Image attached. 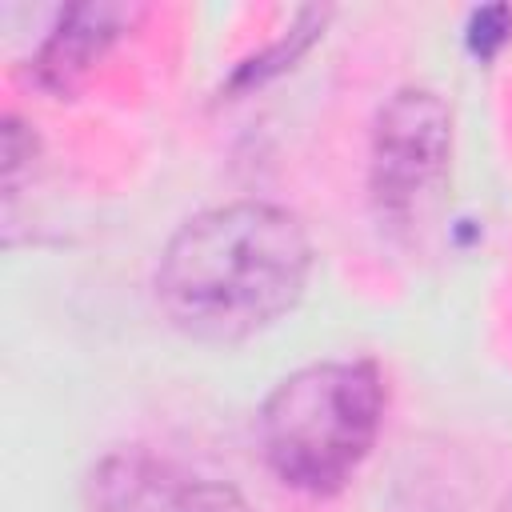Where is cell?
<instances>
[{"mask_svg":"<svg viewBox=\"0 0 512 512\" xmlns=\"http://www.w3.org/2000/svg\"><path fill=\"white\" fill-rule=\"evenodd\" d=\"M304 220L268 200H232L184 220L160 252L152 292L164 320L200 344H244L284 320L308 288Z\"/></svg>","mask_w":512,"mask_h":512,"instance_id":"1","label":"cell"},{"mask_svg":"<svg viewBox=\"0 0 512 512\" xmlns=\"http://www.w3.org/2000/svg\"><path fill=\"white\" fill-rule=\"evenodd\" d=\"M388 408L372 360H316L284 376L260 404L256 432L268 472L304 496L340 492L368 460Z\"/></svg>","mask_w":512,"mask_h":512,"instance_id":"2","label":"cell"},{"mask_svg":"<svg viewBox=\"0 0 512 512\" xmlns=\"http://www.w3.org/2000/svg\"><path fill=\"white\" fill-rule=\"evenodd\" d=\"M452 156V108L424 84L396 88L372 120L368 196L388 224H404L436 188Z\"/></svg>","mask_w":512,"mask_h":512,"instance_id":"3","label":"cell"},{"mask_svg":"<svg viewBox=\"0 0 512 512\" xmlns=\"http://www.w3.org/2000/svg\"><path fill=\"white\" fill-rule=\"evenodd\" d=\"M192 484L148 448H116L84 484V512H188Z\"/></svg>","mask_w":512,"mask_h":512,"instance_id":"4","label":"cell"},{"mask_svg":"<svg viewBox=\"0 0 512 512\" xmlns=\"http://www.w3.org/2000/svg\"><path fill=\"white\" fill-rule=\"evenodd\" d=\"M128 24V8L120 4H72L60 12L56 28L36 52V80L48 92H72L92 56H100Z\"/></svg>","mask_w":512,"mask_h":512,"instance_id":"5","label":"cell"},{"mask_svg":"<svg viewBox=\"0 0 512 512\" xmlns=\"http://www.w3.org/2000/svg\"><path fill=\"white\" fill-rule=\"evenodd\" d=\"M512 32V12L508 8H480L472 12V28H468V44L480 56H492Z\"/></svg>","mask_w":512,"mask_h":512,"instance_id":"6","label":"cell"},{"mask_svg":"<svg viewBox=\"0 0 512 512\" xmlns=\"http://www.w3.org/2000/svg\"><path fill=\"white\" fill-rule=\"evenodd\" d=\"M188 512H256L232 484H192Z\"/></svg>","mask_w":512,"mask_h":512,"instance_id":"7","label":"cell"}]
</instances>
